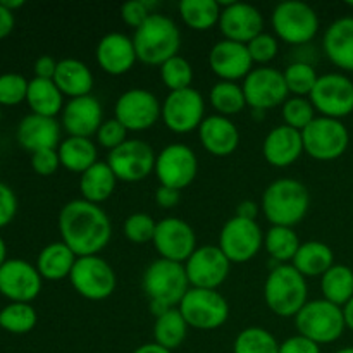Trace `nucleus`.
Instances as JSON below:
<instances>
[{"instance_id":"f257e3e1","label":"nucleus","mask_w":353,"mask_h":353,"mask_svg":"<svg viewBox=\"0 0 353 353\" xmlns=\"http://www.w3.org/2000/svg\"><path fill=\"white\" fill-rule=\"evenodd\" d=\"M59 233L78 257L100 255L112 238V221L100 205L76 199L59 212Z\"/></svg>"},{"instance_id":"f03ea898","label":"nucleus","mask_w":353,"mask_h":353,"mask_svg":"<svg viewBox=\"0 0 353 353\" xmlns=\"http://www.w3.org/2000/svg\"><path fill=\"white\" fill-rule=\"evenodd\" d=\"M309 207V190L295 178L276 179L262 193L261 210L271 226H296L305 219Z\"/></svg>"},{"instance_id":"7ed1b4c3","label":"nucleus","mask_w":353,"mask_h":353,"mask_svg":"<svg viewBox=\"0 0 353 353\" xmlns=\"http://www.w3.org/2000/svg\"><path fill=\"white\" fill-rule=\"evenodd\" d=\"M192 288L186 276L185 264L159 257L152 262L143 274V292L150 300L155 317L168 309L179 307L181 300Z\"/></svg>"},{"instance_id":"20e7f679","label":"nucleus","mask_w":353,"mask_h":353,"mask_svg":"<svg viewBox=\"0 0 353 353\" xmlns=\"http://www.w3.org/2000/svg\"><path fill=\"white\" fill-rule=\"evenodd\" d=\"M133 43L137 48L138 61L148 65L161 68L165 61L179 55L181 48V31L171 17L154 12L133 33Z\"/></svg>"},{"instance_id":"39448f33","label":"nucleus","mask_w":353,"mask_h":353,"mask_svg":"<svg viewBox=\"0 0 353 353\" xmlns=\"http://www.w3.org/2000/svg\"><path fill=\"white\" fill-rule=\"evenodd\" d=\"M264 302L274 316L295 317L309 302V285L292 264H279L264 283Z\"/></svg>"},{"instance_id":"423d86ee","label":"nucleus","mask_w":353,"mask_h":353,"mask_svg":"<svg viewBox=\"0 0 353 353\" xmlns=\"http://www.w3.org/2000/svg\"><path fill=\"white\" fill-rule=\"evenodd\" d=\"M293 319L299 334L317 345L334 343L347 330L343 307L334 305L324 299L309 300Z\"/></svg>"},{"instance_id":"0eeeda50","label":"nucleus","mask_w":353,"mask_h":353,"mask_svg":"<svg viewBox=\"0 0 353 353\" xmlns=\"http://www.w3.org/2000/svg\"><path fill=\"white\" fill-rule=\"evenodd\" d=\"M271 24L278 40L299 47L316 38L321 23L312 6L300 0H286L272 9Z\"/></svg>"},{"instance_id":"6e6552de","label":"nucleus","mask_w":353,"mask_h":353,"mask_svg":"<svg viewBox=\"0 0 353 353\" xmlns=\"http://www.w3.org/2000/svg\"><path fill=\"white\" fill-rule=\"evenodd\" d=\"M302 140L303 152L309 157L321 162H330L340 159L348 150L350 133L340 119L317 116L302 131Z\"/></svg>"},{"instance_id":"1a4fd4ad","label":"nucleus","mask_w":353,"mask_h":353,"mask_svg":"<svg viewBox=\"0 0 353 353\" xmlns=\"http://www.w3.org/2000/svg\"><path fill=\"white\" fill-rule=\"evenodd\" d=\"M69 283L85 300L102 302L116 292L117 276L105 259L100 255H88L78 257L69 276Z\"/></svg>"},{"instance_id":"9d476101","label":"nucleus","mask_w":353,"mask_h":353,"mask_svg":"<svg viewBox=\"0 0 353 353\" xmlns=\"http://www.w3.org/2000/svg\"><path fill=\"white\" fill-rule=\"evenodd\" d=\"M178 309L188 326L199 331L219 330L230 317V303L217 290L190 288Z\"/></svg>"},{"instance_id":"9b49d317","label":"nucleus","mask_w":353,"mask_h":353,"mask_svg":"<svg viewBox=\"0 0 353 353\" xmlns=\"http://www.w3.org/2000/svg\"><path fill=\"white\" fill-rule=\"evenodd\" d=\"M205 99L196 88L169 92L162 102V116L165 128L176 134L199 131L205 119Z\"/></svg>"},{"instance_id":"f8f14e48","label":"nucleus","mask_w":353,"mask_h":353,"mask_svg":"<svg viewBox=\"0 0 353 353\" xmlns=\"http://www.w3.org/2000/svg\"><path fill=\"white\" fill-rule=\"evenodd\" d=\"M162 116V102L154 92L145 88H131L121 93L114 105V117L128 131L150 130Z\"/></svg>"},{"instance_id":"ddd939ff","label":"nucleus","mask_w":353,"mask_h":353,"mask_svg":"<svg viewBox=\"0 0 353 353\" xmlns=\"http://www.w3.org/2000/svg\"><path fill=\"white\" fill-rule=\"evenodd\" d=\"M217 247L231 264H245L264 247V231L257 221L233 216L224 223Z\"/></svg>"},{"instance_id":"4468645a","label":"nucleus","mask_w":353,"mask_h":353,"mask_svg":"<svg viewBox=\"0 0 353 353\" xmlns=\"http://www.w3.org/2000/svg\"><path fill=\"white\" fill-rule=\"evenodd\" d=\"M309 100L319 116L341 121L353 112V79L341 72L319 76Z\"/></svg>"},{"instance_id":"2eb2a0df","label":"nucleus","mask_w":353,"mask_h":353,"mask_svg":"<svg viewBox=\"0 0 353 353\" xmlns=\"http://www.w3.org/2000/svg\"><path fill=\"white\" fill-rule=\"evenodd\" d=\"M245 100L254 112H265L269 109L283 105L290 93L286 88L283 71L271 65H259L241 81Z\"/></svg>"},{"instance_id":"dca6fc26","label":"nucleus","mask_w":353,"mask_h":353,"mask_svg":"<svg viewBox=\"0 0 353 353\" xmlns=\"http://www.w3.org/2000/svg\"><path fill=\"white\" fill-rule=\"evenodd\" d=\"M155 176L161 186L185 190L195 181L199 172V159L186 143H169L155 159Z\"/></svg>"},{"instance_id":"f3484780","label":"nucleus","mask_w":353,"mask_h":353,"mask_svg":"<svg viewBox=\"0 0 353 353\" xmlns=\"http://www.w3.org/2000/svg\"><path fill=\"white\" fill-rule=\"evenodd\" d=\"M155 159L157 154L147 141L128 138L121 147L109 152L107 164L116 174L117 181L140 183L154 172Z\"/></svg>"},{"instance_id":"a211bd4d","label":"nucleus","mask_w":353,"mask_h":353,"mask_svg":"<svg viewBox=\"0 0 353 353\" xmlns=\"http://www.w3.org/2000/svg\"><path fill=\"white\" fill-rule=\"evenodd\" d=\"M185 271L192 288L217 290L230 276L231 262L217 245H202L185 262Z\"/></svg>"},{"instance_id":"6ab92c4d","label":"nucleus","mask_w":353,"mask_h":353,"mask_svg":"<svg viewBox=\"0 0 353 353\" xmlns=\"http://www.w3.org/2000/svg\"><path fill=\"white\" fill-rule=\"evenodd\" d=\"M152 243L161 259L185 264L196 250V234L181 217H164L162 221H157Z\"/></svg>"},{"instance_id":"aec40b11","label":"nucleus","mask_w":353,"mask_h":353,"mask_svg":"<svg viewBox=\"0 0 353 353\" xmlns=\"http://www.w3.org/2000/svg\"><path fill=\"white\" fill-rule=\"evenodd\" d=\"M43 278L37 265L23 259H9L0 268V295L16 303H31L41 292Z\"/></svg>"},{"instance_id":"412c9836","label":"nucleus","mask_w":353,"mask_h":353,"mask_svg":"<svg viewBox=\"0 0 353 353\" xmlns=\"http://www.w3.org/2000/svg\"><path fill=\"white\" fill-rule=\"evenodd\" d=\"M219 30L224 40L245 43L264 33V17L255 6L247 2H219Z\"/></svg>"},{"instance_id":"4be33fe9","label":"nucleus","mask_w":353,"mask_h":353,"mask_svg":"<svg viewBox=\"0 0 353 353\" xmlns=\"http://www.w3.org/2000/svg\"><path fill=\"white\" fill-rule=\"evenodd\" d=\"M103 121L102 103L93 95L69 99L61 112V126L68 137H95Z\"/></svg>"},{"instance_id":"5701e85b","label":"nucleus","mask_w":353,"mask_h":353,"mask_svg":"<svg viewBox=\"0 0 353 353\" xmlns=\"http://www.w3.org/2000/svg\"><path fill=\"white\" fill-rule=\"evenodd\" d=\"M209 65L219 81H243L254 69V61L245 43L221 40L210 48Z\"/></svg>"},{"instance_id":"b1692460","label":"nucleus","mask_w":353,"mask_h":353,"mask_svg":"<svg viewBox=\"0 0 353 353\" xmlns=\"http://www.w3.org/2000/svg\"><path fill=\"white\" fill-rule=\"evenodd\" d=\"M95 57L99 68L109 76L126 74L138 61L133 38L119 31H112L100 38L95 48Z\"/></svg>"},{"instance_id":"393cba45","label":"nucleus","mask_w":353,"mask_h":353,"mask_svg":"<svg viewBox=\"0 0 353 353\" xmlns=\"http://www.w3.org/2000/svg\"><path fill=\"white\" fill-rule=\"evenodd\" d=\"M61 133L62 126L55 117L28 114L26 117L21 119L19 126H17L16 138L17 143L24 150L34 154V152L47 150V148H59L62 141Z\"/></svg>"},{"instance_id":"a878e982","label":"nucleus","mask_w":353,"mask_h":353,"mask_svg":"<svg viewBox=\"0 0 353 353\" xmlns=\"http://www.w3.org/2000/svg\"><path fill=\"white\" fill-rule=\"evenodd\" d=\"M303 152L302 131H296L286 124L274 126L264 138L262 155L265 162L274 168H288L295 164Z\"/></svg>"},{"instance_id":"bb28decb","label":"nucleus","mask_w":353,"mask_h":353,"mask_svg":"<svg viewBox=\"0 0 353 353\" xmlns=\"http://www.w3.org/2000/svg\"><path fill=\"white\" fill-rule=\"evenodd\" d=\"M199 140L214 157H230L240 145V131L230 117L212 114L200 124Z\"/></svg>"},{"instance_id":"cd10ccee","label":"nucleus","mask_w":353,"mask_h":353,"mask_svg":"<svg viewBox=\"0 0 353 353\" xmlns=\"http://www.w3.org/2000/svg\"><path fill=\"white\" fill-rule=\"evenodd\" d=\"M324 55L343 71L353 72V17L345 16L333 21L323 37Z\"/></svg>"},{"instance_id":"c85d7f7f","label":"nucleus","mask_w":353,"mask_h":353,"mask_svg":"<svg viewBox=\"0 0 353 353\" xmlns=\"http://www.w3.org/2000/svg\"><path fill=\"white\" fill-rule=\"evenodd\" d=\"M54 83L64 97L78 99V97L92 95L95 78H93L92 69L85 62L79 59L68 57L59 61Z\"/></svg>"},{"instance_id":"c756f323","label":"nucleus","mask_w":353,"mask_h":353,"mask_svg":"<svg viewBox=\"0 0 353 353\" xmlns=\"http://www.w3.org/2000/svg\"><path fill=\"white\" fill-rule=\"evenodd\" d=\"M78 255L64 243V241H52L40 250L37 257V269L40 276L47 281H62L71 276Z\"/></svg>"},{"instance_id":"7c9ffc66","label":"nucleus","mask_w":353,"mask_h":353,"mask_svg":"<svg viewBox=\"0 0 353 353\" xmlns=\"http://www.w3.org/2000/svg\"><path fill=\"white\" fill-rule=\"evenodd\" d=\"M292 265L303 278H323L334 265L333 248L324 241H303Z\"/></svg>"},{"instance_id":"2f4dec72","label":"nucleus","mask_w":353,"mask_h":353,"mask_svg":"<svg viewBox=\"0 0 353 353\" xmlns=\"http://www.w3.org/2000/svg\"><path fill=\"white\" fill-rule=\"evenodd\" d=\"M117 178L112 172L110 165L105 162L99 161L93 164L88 171H85L79 178V192L81 199L90 203H103L112 196L116 190Z\"/></svg>"},{"instance_id":"473e14b6","label":"nucleus","mask_w":353,"mask_h":353,"mask_svg":"<svg viewBox=\"0 0 353 353\" xmlns=\"http://www.w3.org/2000/svg\"><path fill=\"white\" fill-rule=\"evenodd\" d=\"M57 152L61 159V168L76 174H83L99 162V148L92 138L68 137L61 141Z\"/></svg>"},{"instance_id":"72a5a7b5","label":"nucleus","mask_w":353,"mask_h":353,"mask_svg":"<svg viewBox=\"0 0 353 353\" xmlns=\"http://www.w3.org/2000/svg\"><path fill=\"white\" fill-rule=\"evenodd\" d=\"M26 102L30 105L31 114H38V116L45 117L59 116L65 105L64 95L57 88L54 79L41 78L30 79Z\"/></svg>"},{"instance_id":"f704fd0d","label":"nucleus","mask_w":353,"mask_h":353,"mask_svg":"<svg viewBox=\"0 0 353 353\" xmlns=\"http://www.w3.org/2000/svg\"><path fill=\"white\" fill-rule=\"evenodd\" d=\"M188 323L181 316L179 309H168L155 317L154 343L161 345L165 350L174 352L181 347L188 334Z\"/></svg>"},{"instance_id":"c9c22d12","label":"nucleus","mask_w":353,"mask_h":353,"mask_svg":"<svg viewBox=\"0 0 353 353\" xmlns=\"http://www.w3.org/2000/svg\"><path fill=\"white\" fill-rule=\"evenodd\" d=\"M179 17L193 31H209L219 24L221 6L217 0H181Z\"/></svg>"},{"instance_id":"e433bc0d","label":"nucleus","mask_w":353,"mask_h":353,"mask_svg":"<svg viewBox=\"0 0 353 353\" xmlns=\"http://www.w3.org/2000/svg\"><path fill=\"white\" fill-rule=\"evenodd\" d=\"M300 241L299 234L293 228L288 226H271L264 233V248L269 257L279 264H292L299 252Z\"/></svg>"},{"instance_id":"4c0bfd02","label":"nucleus","mask_w":353,"mask_h":353,"mask_svg":"<svg viewBox=\"0 0 353 353\" xmlns=\"http://www.w3.org/2000/svg\"><path fill=\"white\" fill-rule=\"evenodd\" d=\"M323 299L338 307H345L353 299V269L345 264H334L321 278Z\"/></svg>"},{"instance_id":"58836bf2","label":"nucleus","mask_w":353,"mask_h":353,"mask_svg":"<svg viewBox=\"0 0 353 353\" xmlns=\"http://www.w3.org/2000/svg\"><path fill=\"white\" fill-rule=\"evenodd\" d=\"M209 102L212 109L216 110V114L230 117V119L231 116H236L247 107L243 88L233 81H217L210 88Z\"/></svg>"},{"instance_id":"ea45409f","label":"nucleus","mask_w":353,"mask_h":353,"mask_svg":"<svg viewBox=\"0 0 353 353\" xmlns=\"http://www.w3.org/2000/svg\"><path fill=\"white\" fill-rule=\"evenodd\" d=\"M233 353H279V341L265 327H245L234 338Z\"/></svg>"},{"instance_id":"a19ab883","label":"nucleus","mask_w":353,"mask_h":353,"mask_svg":"<svg viewBox=\"0 0 353 353\" xmlns=\"http://www.w3.org/2000/svg\"><path fill=\"white\" fill-rule=\"evenodd\" d=\"M38 314L31 303L10 302L0 310V327L10 334H26L34 330Z\"/></svg>"},{"instance_id":"79ce46f5","label":"nucleus","mask_w":353,"mask_h":353,"mask_svg":"<svg viewBox=\"0 0 353 353\" xmlns=\"http://www.w3.org/2000/svg\"><path fill=\"white\" fill-rule=\"evenodd\" d=\"M283 78H285L290 95L307 97L309 99L317 79H319V74H317L314 65L309 64V62L295 61L286 65L285 71H283Z\"/></svg>"},{"instance_id":"37998d69","label":"nucleus","mask_w":353,"mask_h":353,"mask_svg":"<svg viewBox=\"0 0 353 353\" xmlns=\"http://www.w3.org/2000/svg\"><path fill=\"white\" fill-rule=\"evenodd\" d=\"M161 79L169 92L192 88L193 65L183 55H174L161 65Z\"/></svg>"},{"instance_id":"c03bdc74","label":"nucleus","mask_w":353,"mask_h":353,"mask_svg":"<svg viewBox=\"0 0 353 353\" xmlns=\"http://www.w3.org/2000/svg\"><path fill=\"white\" fill-rule=\"evenodd\" d=\"M283 124L303 131L317 117L312 102L307 97H288L281 105Z\"/></svg>"},{"instance_id":"a18cd8bd","label":"nucleus","mask_w":353,"mask_h":353,"mask_svg":"<svg viewBox=\"0 0 353 353\" xmlns=\"http://www.w3.org/2000/svg\"><path fill=\"white\" fill-rule=\"evenodd\" d=\"M155 230H157V221L147 212H133L124 221V236L131 243L143 245L154 240Z\"/></svg>"},{"instance_id":"49530a36","label":"nucleus","mask_w":353,"mask_h":353,"mask_svg":"<svg viewBox=\"0 0 353 353\" xmlns=\"http://www.w3.org/2000/svg\"><path fill=\"white\" fill-rule=\"evenodd\" d=\"M28 81L23 74L17 72H6L0 74V105L12 107L26 102Z\"/></svg>"},{"instance_id":"de8ad7c7","label":"nucleus","mask_w":353,"mask_h":353,"mask_svg":"<svg viewBox=\"0 0 353 353\" xmlns=\"http://www.w3.org/2000/svg\"><path fill=\"white\" fill-rule=\"evenodd\" d=\"M250 57L254 64L268 65L269 62L274 61L279 52V40L271 33H261L247 43Z\"/></svg>"},{"instance_id":"09e8293b","label":"nucleus","mask_w":353,"mask_h":353,"mask_svg":"<svg viewBox=\"0 0 353 353\" xmlns=\"http://www.w3.org/2000/svg\"><path fill=\"white\" fill-rule=\"evenodd\" d=\"M128 133H130V131H128L116 117H110V119L103 121L102 126L97 131L95 138L97 143H99L100 147L112 152L128 140Z\"/></svg>"},{"instance_id":"8fccbe9b","label":"nucleus","mask_w":353,"mask_h":353,"mask_svg":"<svg viewBox=\"0 0 353 353\" xmlns=\"http://www.w3.org/2000/svg\"><path fill=\"white\" fill-rule=\"evenodd\" d=\"M157 6L155 2H148V0H133V2H126L121 6V19L124 24H128L133 30H138L148 17L154 14V7Z\"/></svg>"},{"instance_id":"3c124183","label":"nucleus","mask_w":353,"mask_h":353,"mask_svg":"<svg viewBox=\"0 0 353 353\" xmlns=\"http://www.w3.org/2000/svg\"><path fill=\"white\" fill-rule=\"evenodd\" d=\"M31 168L40 176H52L61 168V159H59L57 148H47L31 154Z\"/></svg>"},{"instance_id":"603ef678","label":"nucleus","mask_w":353,"mask_h":353,"mask_svg":"<svg viewBox=\"0 0 353 353\" xmlns=\"http://www.w3.org/2000/svg\"><path fill=\"white\" fill-rule=\"evenodd\" d=\"M17 207L19 202L14 190L6 183H0V230L12 223L17 214Z\"/></svg>"},{"instance_id":"864d4df0","label":"nucleus","mask_w":353,"mask_h":353,"mask_svg":"<svg viewBox=\"0 0 353 353\" xmlns=\"http://www.w3.org/2000/svg\"><path fill=\"white\" fill-rule=\"evenodd\" d=\"M279 353H321V345L296 333L295 336L286 338L279 343Z\"/></svg>"},{"instance_id":"5fc2aeb1","label":"nucleus","mask_w":353,"mask_h":353,"mask_svg":"<svg viewBox=\"0 0 353 353\" xmlns=\"http://www.w3.org/2000/svg\"><path fill=\"white\" fill-rule=\"evenodd\" d=\"M179 200H181V192H179V190L161 185L155 190V203H157L161 209H174L179 203Z\"/></svg>"},{"instance_id":"6e6d98bb","label":"nucleus","mask_w":353,"mask_h":353,"mask_svg":"<svg viewBox=\"0 0 353 353\" xmlns=\"http://www.w3.org/2000/svg\"><path fill=\"white\" fill-rule=\"evenodd\" d=\"M57 64L59 61H55L52 55H40V57L34 61V65H33L34 78L54 79L55 71H57Z\"/></svg>"},{"instance_id":"4d7b16f0","label":"nucleus","mask_w":353,"mask_h":353,"mask_svg":"<svg viewBox=\"0 0 353 353\" xmlns=\"http://www.w3.org/2000/svg\"><path fill=\"white\" fill-rule=\"evenodd\" d=\"M259 212H261V205L257 202H254V200H243V202L238 203L234 216L241 217V219L257 221Z\"/></svg>"},{"instance_id":"13d9d810","label":"nucleus","mask_w":353,"mask_h":353,"mask_svg":"<svg viewBox=\"0 0 353 353\" xmlns=\"http://www.w3.org/2000/svg\"><path fill=\"white\" fill-rule=\"evenodd\" d=\"M14 24H16V17L14 12H10L9 9L0 3V40H3L6 37H9L14 30Z\"/></svg>"},{"instance_id":"bf43d9fd","label":"nucleus","mask_w":353,"mask_h":353,"mask_svg":"<svg viewBox=\"0 0 353 353\" xmlns=\"http://www.w3.org/2000/svg\"><path fill=\"white\" fill-rule=\"evenodd\" d=\"M131 353H172V352L165 350L164 347H161V345H157V343H154V341H152V343L140 345V347L134 348V350Z\"/></svg>"},{"instance_id":"052dcab7","label":"nucleus","mask_w":353,"mask_h":353,"mask_svg":"<svg viewBox=\"0 0 353 353\" xmlns=\"http://www.w3.org/2000/svg\"><path fill=\"white\" fill-rule=\"evenodd\" d=\"M343 317L345 324H347V330L353 331V299L343 307Z\"/></svg>"},{"instance_id":"680f3d73","label":"nucleus","mask_w":353,"mask_h":353,"mask_svg":"<svg viewBox=\"0 0 353 353\" xmlns=\"http://www.w3.org/2000/svg\"><path fill=\"white\" fill-rule=\"evenodd\" d=\"M0 3H2L6 9H9L10 12H14L16 9H21V7L24 6L23 0H0Z\"/></svg>"},{"instance_id":"e2e57ef3","label":"nucleus","mask_w":353,"mask_h":353,"mask_svg":"<svg viewBox=\"0 0 353 353\" xmlns=\"http://www.w3.org/2000/svg\"><path fill=\"white\" fill-rule=\"evenodd\" d=\"M9 261L7 259V245H6V240H3L2 236H0V268H2L6 262Z\"/></svg>"},{"instance_id":"0e129e2a","label":"nucleus","mask_w":353,"mask_h":353,"mask_svg":"<svg viewBox=\"0 0 353 353\" xmlns=\"http://www.w3.org/2000/svg\"><path fill=\"white\" fill-rule=\"evenodd\" d=\"M334 353H353V347H345V348H340V350H336Z\"/></svg>"},{"instance_id":"69168bd1","label":"nucleus","mask_w":353,"mask_h":353,"mask_svg":"<svg viewBox=\"0 0 353 353\" xmlns=\"http://www.w3.org/2000/svg\"><path fill=\"white\" fill-rule=\"evenodd\" d=\"M347 6H348V7H353V0H348Z\"/></svg>"},{"instance_id":"338daca9","label":"nucleus","mask_w":353,"mask_h":353,"mask_svg":"<svg viewBox=\"0 0 353 353\" xmlns=\"http://www.w3.org/2000/svg\"><path fill=\"white\" fill-rule=\"evenodd\" d=\"M0 119H2V110H0Z\"/></svg>"}]
</instances>
